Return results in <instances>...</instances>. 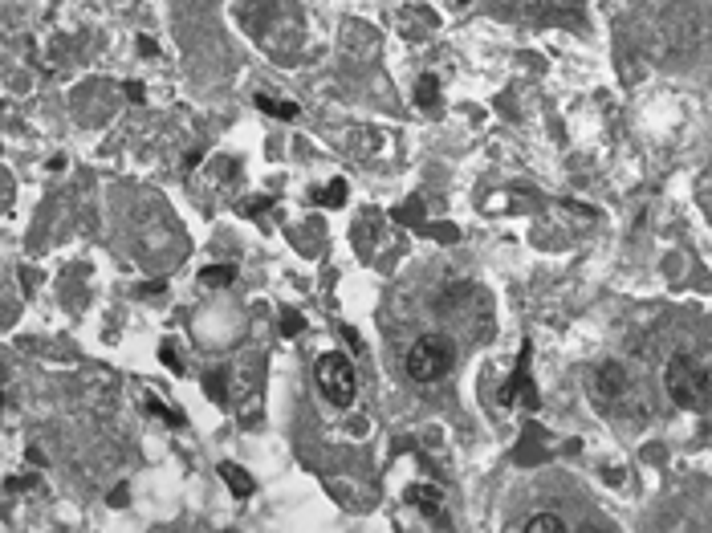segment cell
Returning <instances> with one entry per match:
<instances>
[{
    "mask_svg": "<svg viewBox=\"0 0 712 533\" xmlns=\"http://www.w3.org/2000/svg\"><path fill=\"white\" fill-rule=\"evenodd\" d=\"M664 387L672 395L676 407L684 411H708L712 399V383H708V363L700 354H672L668 367H664Z\"/></svg>",
    "mask_w": 712,
    "mask_h": 533,
    "instance_id": "obj_1",
    "label": "cell"
},
{
    "mask_svg": "<svg viewBox=\"0 0 712 533\" xmlns=\"http://www.w3.org/2000/svg\"><path fill=\"white\" fill-rule=\"evenodd\" d=\"M452 359H456V350L444 334H424L407 350V375L415 383H440L452 371Z\"/></svg>",
    "mask_w": 712,
    "mask_h": 533,
    "instance_id": "obj_2",
    "label": "cell"
},
{
    "mask_svg": "<svg viewBox=\"0 0 712 533\" xmlns=\"http://www.w3.org/2000/svg\"><path fill=\"white\" fill-rule=\"evenodd\" d=\"M314 379H318V391L326 395V403L334 407H350L354 403V391H359V375H354V363L346 354L330 350L314 363Z\"/></svg>",
    "mask_w": 712,
    "mask_h": 533,
    "instance_id": "obj_3",
    "label": "cell"
},
{
    "mask_svg": "<svg viewBox=\"0 0 712 533\" xmlns=\"http://www.w3.org/2000/svg\"><path fill=\"white\" fill-rule=\"evenodd\" d=\"M407 497H411V505L420 509L424 517H432V521H444V497H440V489H436V485H415Z\"/></svg>",
    "mask_w": 712,
    "mask_h": 533,
    "instance_id": "obj_4",
    "label": "cell"
},
{
    "mask_svg": "<svg viewBox=\"0 0 712 533\" xmlns=\"http://www.w3.org/2000/svg\"><path fill=\"white\" fill-rule=\"evenodd\" d=\"M220 477L232 485V493H236V497H249V493H253V477H249L245 468H236V464H220Z\"/></svg>",
    "mask_w": 712,
    "mask_h": 533,
    "instance_id": "obj_5",
    "label": "cell"
},
{
    "mask_svg": "<svg viewBox=\"0 0 712 533\" xmlns=\"http://www.w3.org/2000/svg\"><path fill=\"white\" fill-rule=\"evenodd\" d=\"M521 529H525V533H566V521H562L558 513H533Z\"/></svg>",
    "mask_w": 712,
    "mask_h": 533,
    "instance_id": "obj_6",
    "label": "cell"
},
{
    "mask_svg": "<svg viewBox=\"0 0 712 533\" xmlns=\"http://www.w3.org/2000/svg\"><path fill=\"white\" fill-rule=\"evenodd\" d=\"M257 106H261L265 114H277V118H298V114H302L293 102H277V98H257Z\"/></svg>",
    "mask_w": 712,
    "mask_h": 533,
    "instance_id": "obj_7",
    "label": "cell"
},
{
    "mask_svg": "<svg viewBox=\"0 0 712 533\" xmlns=\"http://www.w3.org/2000/svg\"><path fill=\"white\" fill-rule=\"evenodd\" d=\"M599 379H603V391L607 395H615V391H623V383H627V375L615 367V363H607L603 371H599Z\"/></svg>",
    "mask_w": 712,
    "mask_h": 533,
    "instance_id": "obj_8",
    "label": "cell"
},
{
    "mask_svg": "<svg viewBox=\"0 0 712 533\" xmlns=\"http://www.w3.org/2000/svg\"><path fill=\"white\" fill-rule=\"evenodd\" d=\"M232 277H236L232 265H216V269H204V273H200L204 285H232Z\"/></svg>",
    "mask_w": 712,
    "mask_h": 533,
    "instance_id": "obj_9",
    "label": "cell"
},
{
    "mask_svg": "<svg viewBox=\"0 0 712 533\" xmlns=\"http://www.w3.org/2000/svg\"><path fill=\"white\" fill-rule=\"evenodd\" d=\"M436 90H440V86H436V78H424V82H420V90H415L420 106H436Z\"/></svg>",
    "mask_w": 712,
    "mask_h": 533,
    "instance_id": "obj_10",
    "label": "cell"
},
{
    "mask_svg": "<svg viewBox=\"0 0 712 533\" xmlns=\"http://www.w3.org/2000/svg\"><path fill=\"white\" fill-rule=\"evenodd\" d=\"M342 204H346V184L334 180V184H330V208H342Z\"/></svg>",
    "mask_w": 712,
    "mask_h": 533,
    "instance_id": "obj_11",
    "label": "cell"
},
{
    "mask_svg": "<svg viewBox=\"0 0 712 533\" xmlns=\"http://www.w3.org/2000/svg\"><path fill=\"white\" fill-rule=\"evenodd\" d=\"M281 330H285V334H298V330H302V318H298V314H289V318H285V326H281Z\"/></svg>",
    "mask_w": 712,
    "mask_h": 533,
    "instance_id": "obj_12",
    "label": "cell"
}]
</instances>
